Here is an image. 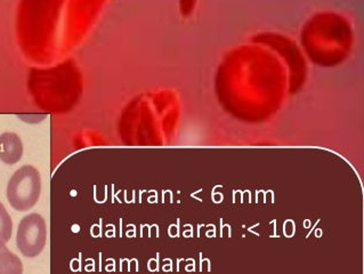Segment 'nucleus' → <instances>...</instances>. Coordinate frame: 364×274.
I'll return each mask as SVG.
<instances>
[{"label":"nucleus","instance_id":"nucleus-1","mask_svg":"<svg viewBox=\"0 0 364 274\" xmlns=\"http://www.w3.org/2000/svg\"><path fill=\"white\" fill-rule=\"evenodd\" d=\"M41 194V174L30 164L15 172L7 185V200L15 211H30L35 207Z\"/></svg>","mask_w":364,"mask_h":274},{"label":"nucleus","instance_id":"nucleus-2","mask_svg":"<svg viewBox=\"0 0 364 274\" xmlns=\"http://www.w3.org/2000/svg\"><path fill=\"white\" fill-rule=\"evenodd\" d=\"M47 241V226L39 214H30L22 218L16 234V245L22 255L33 258L41 254Z\"/></svg>","mask_w":364,"mask_h":274},{"label":"nucleus","instance_id":"nucleus-3","mask_svg":"<svg viewBox=\"0 0 364 274\" xmlns=\"http://www.w3.org/2000/svg\"><path fill=\"white\" fill-rule=\"evenodd\" d=\"M23 156V143L20 136L15 133L0 135V160L6 164H15Z\"/></svg>","mask_w":364,"mask_h":274},{"label":"nucleus","instance_id":"nucleus-4","mask_svg":"<svg viewBox=\"0 0 364 274\" xmlns=\"http://www.w3.org/2000/svg\"><path fill=\"white\" fill-rule=\"evenodd\" d=\"M0 274H23L20 258L3 243H0Z\"/></svg>","mask_w":364,"mask_h":274},{"label":"nucleus","instance_id":"nucleus-5","mask_svg":"<svg viewBox=\"0 0 364 274\" xmlns=\"http://www.w3.org/2000/svg\"><path fill=\"white\" fill-rule=\"evenodd\" d=\"M13 233L12 218L5 206L0 202V243H9Z\"/></svg>","mask_w":364,"mask_h":274}]
</instances>
